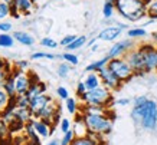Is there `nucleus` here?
Here are the masks:
<instances>
[{
	"label": "nucleus",
	"instance_id": "1",
	"mask_svg": "<svg viewBox=\"0 0 157 145\" xmlns=\"http://www.w3.org/2000/svg\"><path fill=\"white\" fill-rule=\"evenodd\" d=\"M131 119L137 126L146 131H154L157 126V102L148 98L141 105H133Z\"/></svg>",
	"mask_w": 157,
	"mask_h": 145
},
{
	"label": "nucleus",
	"instance_id": "2",
	"mask_svg": "<svg viewBox=\"0 0 157 145\" xmlns=\"http://www.w3.org/2000/svg\"><path fill=\"white\" fill-rule=\"evenodd\" d=\"M151 0H115V12L128 22H140L147 17V6Z\"/></svg>",
	"mask_w": 157,
	"mask_h": 145
},
{
	"label": "nucleus",
	"instance_id": "3",
	"mask_svg": "<svg viewBox=\"0 0 157 145\" xmlns=\"http://www.w3.org/2000/svg\"><path fill=\"white\" fill-rule=\"evenodd\" d=\"M79 101L84 105H95V106H104V108H111L114 105L113 92L109 89H107L105 86H100L97 89L88 91Z\"/></svg>",
	"mask_w": 157,
	"mask_h": 145
},
{
	"label": "nucleus",
	"instance_id": "4",
	"mask_svg": "<svg viewBox=\"0 0 157 145\" xmlns=\"http://www.w3.org/2000/svg\"><path fill=\"white\" fill-rule=\"evenodd\" d=\"M82 115H84L88 132L91 134L105 136L113 129V119L108 115H91V113H82Z\"/></svg>",
	"mask_w": 157,
	"mask_h": 145
},
{
	"label": "nucleus",
	"instance_id": "5",
	"mask_svg": "<svg viewBox=\"0 0 157 145\" xmlns=\"http://www.w3.org/2000/svg\"><path fill=\"white\" fill-rule=\"evenodd\" d=\"M108 69L118 78L123 84H127L133 79L134 72L131 69V66L128 65V62L125 61L124 58H115V59H109L108 62Z\"/></svg>",
	"mask_w": 157,
	"mask_h": 145
},
{
	"label": "nucleus",
	"instance_id": "6",
	"mask_svg": "<svg viewBox=\"0 0 157 145\" xmlns=\"http://www.w3.org/2000/svg\"><path fill=\"white\" fill-rule=\"evenodd\" d=\"M144 58V65H146V73H151L157 70V46L153 42H146L137 46Z\"/></svg>",
	"mask_w": 157,
	"mask_h": 145
},
{
	"label": "nucleus",
	"instance_id": "7",
	"mask_svg": "<svg viewBox=\"0 0 157 145\" xmlns=\"http://www.w3.org/2000/svg\"><path fill=\"white\" fill-rule=\"evenodd\" d=\"M124 59L128 62V65L131 66L133 69L134 75L136 76H143V75H147L146 73V65H144V58H143V53L138 47H134L131 50L124 56Z\"/></svg>",
	"mask_w": 157,
	"mask_h": 145
},
{
	"label": "nucleus",
	"instance_id": "8",
	"mask_svg": "<svg viewBox=\"0 0 157 145\" xmlns=\"http://www.w3.org/2000/svg\"><path fill=\"white\" fill-rule=\"evenodd\" d=\"M136 45H134V40L133 39H123V40H118L115 42L113 46L108 49L107 55L105 56L108 59H115V58H124L127 53H128L131 49H134Z\"/></svg>",
	"mask_w": 157,
	"mask_h": 145
},
{
	"label": "nucleus",
	"instance_id": "9",
	"mask_svg": "<svg viewBox=\"0 0 157 145\" xmlns=\"http://www.w3.org/2000/svg\"><path fill=\"white\" fill-rule=\"evenodd\" d=\"M98 75H100V79H101V84L102 86H105L107 89H109L111 92H115V91H120L121 86H123V82L117 78V76L108 69V66L104 68L102 70L98 72Z\"/></svg>",
	"mask_w": 157,
	"mask_h": 145
},
{
	"label": "nucleus",
	"instance_id": "10",
	"mask_svg": "<svg viewBox=\"0 0 157 145\" xmlns=\"http://www.w3.org/2000/svg\"><path fill=\"white\" fill-rule=\"evenodd\" d=\"M52 101H53V98L48 94H42V95H39V96H36V98L30 99L29 109H30V112H32L35 119H38L39 113L43 111V108L46 106V105H49Z\"/></svg>",
	"mask_w": 157,
	"mask_h": 145
},
{
	"label": "nucleus",
	"instance_id": "11",
	"mask_svg": "<svg viewBox=\"0 0 157 145\" xmlns=\"http://www.w3.org/2000/svg\"><path fill=\"white\" fill-rule=\"evenodd\" d=\"M124 29L120 28V26H105L102 30H100V33L97 35V39L98 40H102V42H113L115 39H118L121 36Z\"/></svg>",
	"mask_w": 157,
	"mask_h": 145
},
{
	"label": "nucleus",
	"instance_id": "12",
	"mask_svg": "<svg viewBox=\"0 0 157 145\" xmlns=\"http://www.w3.org/2000/svg\"><path fill=\"white\" fill-rule=\"evenodd\" d=\"M75 119H74V132H75V136H86L88 135V128H86V124L84 121V115L81 112H78L76 115H74Z\"/></svg>",
	"mask_w": 157,
	"mask_h": 145
},
{
	"label": "nucleus",
	"instance_id": "13",
	"mask_svg": "<svg viewBox=\"0 0 157 145\" xmlns=\"http://www.w3.org/2000/svg\"><path fill=\"white\" fill-rule=\"evenodd\" d=\"M33 126L40 138H48V136H51L53 134V129H55V128H52V126L49 125L48 122L42 121V119H33Z\"/></svg>",
	"mask_w": 157,
	"mask_h": 145
},
{
	"label": "nucleus",
	"instance_id": "14",
	"mask_svg": "<svg viewBox=\"0 0 157 145\" xmlns=\"http://www.w3.org/2000/svg\"><path fill=\"white\" fill-rule=\"evenodd\" d=\"M12 6L16 7V10L22 14H30L35 9V2L33 0H13Z\"/></svg>",
	"mask_w": 157,
	"mask_h": 145
},
{
	"label": "nucleus",
	"instance_id": "15",
	"mask_svg": "<svg viewBox=\"0 0 157 145\" xmlns=\"http://www.w3.org/2000/svg\"><path fill=\"white\" fill-rule=\"evenodd\" d=\"M46 91H48L46 84H45V82H42V80H39V82H36V84L30 85L29 91L26 92V96H28L29 99H33V98H36V96H39V95L46 94Z\"/></svg>",
	"mask_w": 157,
	"mask_h": 145
},
{
	"label": "nucleus",
	"instance_id": "16",
	"mask_svg": "<svg viewBox=\"0 0 157 145\" xmlns=\"http://www.w3.org/2000/svg\"><path fill=\"white\" fill-rule=\"evenodd\" d=\"M13 38L16 42H19L20 45H23V46H33L35 45V38L32 35H29L28 32H23V30H16V32H13Z\"/></svg>",
	"mask_w": 157,
	"mask_h": 145
},
{
	"label": "nucleus",
	"instance_id": "17",
	"mask_svg": "<svg viewBox=\"0 0 157 145\" xmlns=\"http://www.w3.org/2000/svg\"><path fill=\"white\" fill-rule=\"evenodd\" d=\"M84 82H85V86L88 91H92V89H97V88H100V86H102L100 75L95 73V72H88L85 76V79H84Z\"/></svg>",
	"mask_w": 157,
	"mask_h": 145
},
{
	"label": "nucleus",
	"instance_id": "18",
	"mask_svg": "<svg viewBox=\"0 0 157 145\" xmlns=\"http://www.w3.org/2000/svg\"><path fill=\"white\" fill-rule=\"evenodd\" d=\"M14 115H16V118H17L19 121L23 122L25 125H26L28 122H30V121H33V119H35L29 108H19V106H16V109H14Z\"/></svg>",
	"mask_w": 157,
	"mask_h": 145
},
{
	"label": "nucleus",
	"instance_id": "19",
	"mask_svg": "<svg viewBox=\"0 0 157 145\" xmlns=\"http://www.w3.org/2000/svg\"><path fill=\"white\" fill-rule=\"evenodd\" d=\"M2 88L6 91V94L9 95L10 98H13V96H17V94H16V82H14V78L12 73H9L7 75V78L5 79V82H3V85H2Z\"/></svg>",
	"mask_w": 157,
	"mask_h": 145
},
{
	"label": "nucleus",
	"instance_id": "20",
	"mask_svg": "<svg viewBox=\"0 0 157 145\" xmlns=\"http://www.w3.org/2000/svg\"><path fill=\"white\" fill-rule=\"evenodd\" d=\"M108 62H109V59L107 56H104L102 59H98V61L91 62L90 65L85 68V70L86 72H95V73H98L100 70H102L104 68L108 66Z\"/></svg>",
	"mask_w": 157,
	"mask_h": 145
},
{
	"label": "nucleus",
	"instance_id": "21",
	"mask_svg": "<svg viewBox=\"0 0 157 145\" xmlns=\"http://www.w3.org/2000/svg\"><path fill=\"white\" fill-rule=\"evenodd\" d=\"M14 42L16 40H14L13 35H10V33H0V47L10 49V47H13Z\"/></svg>",
	"mask_w": 157,
	"mask_h": 145
},
{
	"label": "nucleus",
	"instance_id": "22",
	"mask_svg": "<svg viewBox=\"0 0 157 145\" xmlns=\"http://www.w3.org/2000/svg\"><path fill=\"white\" fill-rule=\"evenodd\" d=\"M86 43H88V38H86L85 35H81V36H76V39L74 42L67 47V50H78V49H81L82 46H85Z\"/></svg>",
	"mask_w": 157,
	"mask_h": 145
},
{
	"label": "nucleus",
	"instance_id": "23",
	"mask_svg": "<svg viewBox=\"0 0 157 145\" xmlns=\"http://www.w3.org/2000/svg\"><path fill=\"white\" fill-rule=\"evenodd\" d=\"M127 36L130 39H141V38H146L147 36V30L144 28H131L127 30Z\"/></svg>",
	"mask_w": 157,
	"mask_h": 145
},
{
	"label": "nucleus",
	"instance_id": "24",
	"mask_svg": "<svg viewBox=\"0 0 157 145\" xmlns=\"http://www.w3.org/2000/svg\"><path fill=\"white\" fill-rule=\"evenodd\" d=\"M115 13V5L114 3H109V2H104L102 5V16L105 20L113 19V16Z\"/></svg>",
	"mask_w": 157,
	"mask_h": 145
},
{
	"label": "nucleus",
	"instance_id": "25",
	"mask_svg": "<svg viewBox=\"0 0 157 145\" xmlns=\"http://www.w3.org/2000/svg\"><path fill=\"white\" fill-rule=\"evenodd\" d=\"M65 105H67V111L71 115H76V113L79 112V105H78V101L75 98H69L65 101Z\"/></svg>",
	"mask_w": 157,
	"mask_h": 145
},
{
	"label": "nucleus",
	"instance_id": "26",
	"mask_svg": "<svg viewBox=\"0 0 157 145\" xmlns=\"http://www.w3.org/2000/svg\"><path fill=\"white\" fill-rule=\"evenodd\" d=\"M56 55H53V53H49V52H35L30 55V59L32 61H39V59H48V61H53V59H56Z\"/></svg>",
	"mask_w": 157,
	"mask_h": 145
},
{
	"label": "nucleus",
	"instance_id": "27",
	"mask_svg": "<svg viewBox=\"0 0 157 145\" xmlns=\"http://www.w3.org/2000/svg\"><path fill=\"white\" fill-rule=\"evenodd\" d=\"M56 73L59 78H62V79H65V78H68V75L71 73V65L69 63H67V62H62V63H59V66H58L56 69Z\"/></svg>",
	"mask_w": 157,
	"mask_h": 145
},
{
	"label": "nucleus",
	"instance_id": "28",
	"mask_svg": "<svg viewBox=\"0 0 157 145\" xmlns=\"http://www.w3.org/2000/svg\"><path fill=\"white\" fill-rule=\"evenodd\" d=\"M61 58L67 62V63H69L71 66H76L79 63V58L76 56L75 53H72V52H65V53H62Z\"/></svg>",
	"mask_w": 157,
	"mask_h": 145
},
{
	"label": "nucleus",
	"instance_id": "29",
	"mask_svg": "<svg viewBox=\"0 0 157 145\" xmlns=\"http://www.w3.org/2000/svg\"><path fill=\"white\" fill-rule=\"evenodd\" d=\"M147 17L153 22L157 20V0H151L147 6Z\"/></svg>",
	"mask_w": 157,
	"mask_h": 145
},
{
	"label": "nucleus",
	"instance_id": "30",
	"mask_svg": "<svg viewBox=\"0 0 157 145\" xmlns=\"http://www.w3.org/2000/svg\"><path fill=\"white\" fill-rule=\"evenodd\" d=\"M9 101H10V96L6 94V91L2 86H0V113L5 111L7 105H9Z\"/></svg>",
	"mask_w": 157,
	"mask_h": 145
},
{
	"label": "nucleus",
	"instance_id": "31",
	"mask_svg": "<svg viewBox=\"0 0 157 145\" xmlns=\"http://www.w3.org/2000/svg\"><path fill=\"white\" fill-rule=\"evenodd\" d=\"M71 145H97L90 136H76L75 139L71 142Z\"/></svg>",
	"mask_w": 157,
	"mask_h": 145
},
{
	"label": "nucleus",
	"instance_id": "32",
	"mask_svg": "<svg viewBox=\"0 0 157 145\" xmlns=\"http://www.w3.org/2000/svg\"><path fill=\"white\" fill-rule=\"evenodd\" d=\"M7 16H10V5L0 0V22H3Z\"/></svg>",
	"mask_w": 157,
	"mask_h": 145
},
{
	"label": "nucleus",
	"instance_id": "33",
	"mask_svg": "<svg viewBox=\"0 0 157 145\" xmlns=\"http://www.w3.org/2000/svg\"><path fill=\"white\" fill-rule=\"evenodd\" d=\"M75 138H76V136H75V132H74V129L65 132V134H62L61 145H71V142L75 139Z\"/></svg>",
	"mask_w": 157,
	"mask_h": 145
},
{
	"label": "nucleus",
	"instance_id": "34",
	"mask_svg": "<svg viewBox=\"0 0 157 145\" xmlns=\"http://www.w3.org/2000/svg\"><path fill=\"white\" fill-rule=\"evenodd\" d=\"M40 46L48 47V49H55V47H58V42L55 40V39L45 36V38L40 39Z\"/></svg>",
	"mask_w": 157,
	"mask_h": 145
},
{
	"label": "nucleus",
	"instance_id": "35",
	"mask_svg": "<svg viewBox=\"0 0 157 145\" xmlns=\"http://www.w3.org/2000/svg\"><path fill=\"white\" fill-rule=\"evenodd\" d=\"M86 92H88V89H86V86H85V82H84V80H79V82L76 84V88H75V94H76V96H78V99H81Z\"/></svg>",
	"mask_w": 157,
	"mask_h": 145
},
{
	"label": "nucleus",
	"instance_id": "36",
	"mask_svg": "<svg viewBox=\"0 0 157 145\" xmlns=\"http://www.w3.org/2000/svg\"><path fill=\"white\" fill-rule=\"evenodd\" d=\"M9 135H10L9 125H7V122L0 115V138H6V136H9Z\"/></svg>",
	"mask_w": 157,
	"mask_h": 145
},
{
	"label": "nucleus",
	"instance_id": "37",
	"mask_svg": "<svg viewBox=\"0 0 157 145\" xmlns=\"http://www.w3.org/2000/svg\"><path fill=\"white\" fill-rule=\"evenodd\" d=\"M29 103H30V99H29L26 95H17V96H16V106L29 108Z\"/></svg>",
	"mask_w": 157,
	"mask_h": 145
},
{
	"label": "nucleus",
	"instance_id": "38",
	"mask_svg": "<svg viewBox=\"0 0 157 145\" xmlns=\"http://www.w3.org/2000/svg\"><path fill=\"white\" fill-rule=\"evenodd\" d=\"M72 129V124L71 121L68 119V118H62L61 122H59V131L62 132V134H65V132L71 131Z\"/></svg>",
	"mask_w": 157,
	"mask_h": 145
},
{
	"label": "nucleus",
	"instance_id": "39",
	"mask_svg": "<svg viewBox=\"0 0 157 145\" xmlns=\"http://www.w3.org/2000/svg\"><path fill=\"white\" fill-rule=\"evenodd\" d=\"M56 95H58V99L67 101V99L69 98V91H68L65 86H58L56 88Z\"/></svg>",
	"mask_w": 157,
	"mask_h": 145
},
{
	"label": "nucleus",
	"instance_id": "40",
	"mask_svg": "<svg viewBox=\"0 0 157 145\" xmlns=\"http://www.w3.org/2000/svg\"><path fill=\"white\" fill-rule=\"evenodd\" d=\"M75 39H76V35H67V36H63V38L61 39L59 45H61L62 47H65V49H67V47L69 46V45H71Z\"/></svg>",
	"mask_w": 157,
	"mask_h": 145
},
{
	"label": "nucleus",
	"instance_id": "41",
	"mask_svg": "<svg viewBox=\"0 0 157 145\" xmlns=\"http://www.w3.org/2000/svg\"><path fill=\"white\" fill-rule=\"evenodd\" d=\"M13 29L12 23L10 22H0V33H10V30Z\"/></svg>",
	"mask_w": 157,
	"mask_h": 145
},
{
	"label": "nucleus",
	"instance_id": "42",
	"mask_svg": "<svg viewBox=\"0 0 157 145\" xmlns=\"http://www.w3.org/2000/svg\"><path fill=\"white\" fill-rule=\"evenodd\" d=\"M28 61H16L13 62V68H16V69H19V70H26L28 69Z\"/></svg>",
	"mask_w": 157,
	"mask_h": 145
},
{
	"label": "nucleus",
	"instance_id": "43",
	"mask_svg": "<svg viewBox=\"0 0 157 145\" xmlns=\"http://www.w3.org/2000/svg\"><path fill=\"white\" fill-rule=\"evenodd\" d=\"M0 145H13V136L9 135L6 138H0Z\"/></svg>",
	"mask_w": 157,
	"mask_h": 145
},
{
	"label": "nucleus",
	"instance_id": "44",
	"mask_svg": "<svg viewBox=\"0 0 157 145\" xmlns=\"http://www.w3.org/2000/svg\"><path fill=\"white\" fill-rule=\"evenodd\" d=\"M130 99H127V98H123V99H117V101H114V103L115 105H120V106H127V105H130Z\"/></svg>",
	"mask_w": 157,
	"mask_h": 145
},
{
	"label": "nucleus",
	"instance_id": "45",
	"mask_svg": "<svg viewBox=\"0 0 157 145\" xmlns=\"http://www.w3.org/2000/svg\"><path fill=\"white\" fill-rule=\"evenodd\" d=\"M7 75H9V73H6L5 70H0V86L3 85V82H5V79H6V78H7Z\"/></svg>",
	"mask_w": 157,
	"mask_h": 145
},
{
	"label": "nucleus",
	"instance_id": "46",
	"mask_svg": "<svg viewBox=\"0 0 157 145\" xmlns=\"http://www.w3.org/2000/svg\"><path fill=\"white\" fill-rule=\"evenodd\" d=\"M5 65H6V59H5V58L0 56V70L5 69Z\"/></svg>",
	"mask_w": 157,
	"mask_h": 145
},
{
	"label": "nucleus",
	"instance_id": "47",
	"mask_svg": "<svg viewBox=\"0 0 157 145\" xmlns=\"http://www.w3.org/2000/svg\"><path fill=\"white\" fill-rule=\"evenodd\" d=\"M151 40H153V43L157 46V32H153L151 33Z\"/></svg>",
	"mask_w": 157,
	"mask_h": 145
},
{
	"label": "nucleus",
	"instance_id": "48",
	"mask_svg": "<svg viewBox=\"0 0 157 145\" xmlns=\"http://www.w3.org/2000/svg\"><path fill=\"white\" fill-rule=\"evenodd\" d=\"M46 145H61V141H58V139H52L51 142H48Z\"/></svg>",
	"mask_w": 157,
	"mask_h": 145
},
{
	"label": "nucleus",
	"instance_id": "49",
	"mask_svg": "<svg viewBox=\"0 0 157 145\" xmlns=\"http://www.w3.org/2000/svg\"><path fill=\"white\" fill-rule=\"evenodd\" d=\"M95 42H97V38H94V39H91V40H88V46H92V45H95Z\"/></svg>",
	"mask_w": 157,
	"mask_h": 145
},
{
	"label": "nucleus",
	"instance_id": "50",
	"mask_svg": "<svg viewBox=\"0 0 157 145\" xmlns=\"http://www.w3.org/2000/svg\"><path fill=\"white\" fill-rule=\"evenodd\" d=\"M97 49H98V45H92V46H91V50L92 52H95Z\"/></svg>",
	"mask_w": 157,
	"mask_h": 145
},
{
	"label": "nucleus",
	"instance_id": "51",
	"mask_svg": "<svg viewBox=\"0 0 157 145\" xmlns=\"http://www.w3.org/2000/svg\"><path fill=\"white\" fill-rule=\"evenodd\" d=\"M2 2H6V3H9V5H10V3H12L13 0H2Z\"/></svg>",
	"mask_w": 157,
	"mask_h": 145
},
{
	"label": "nucleus",
	"instance_id": "52",
	"mask_svg": "<svg viewBox=\"0 0 157 145\" xmlns=\"http://www.w3.org/2000/svg\"><path fill=\"white\" fill-rule=\"evenodd\" d=\"M105 2H109V3H115V0H105Z\"/></svg>",
	"mask_w": 157,
	"mask_h": 145
},
{
	"label": "nucleus",
	"instance_id": "53",
	"mask_svg": "<svg viewBox=\"0 0 157 145\" xmlns=\"http://www.w3.org/2000/svg\"><path fill=\"white\" fill-rule=\"evenodd\" d=\"M33 2H35V3H36V2H38V0H33Z\"/></svg>",
	"mask_w": 157,
	"mask_h": 145
},
{
	"label": "nucleus",
	"instance_id": "54",
	"mask_svg": "<svg viewBox=\"0 0 157 145\" xmlns=\"http://www.w3.org/2000/svg\"><path fill=\"white\" fill-rule=\"evenodd\" d=\"M156 72H157V70H156Z\"/></svg>",
	"mask_w": 157,
	"mask_h": 145
}]
</instances>
